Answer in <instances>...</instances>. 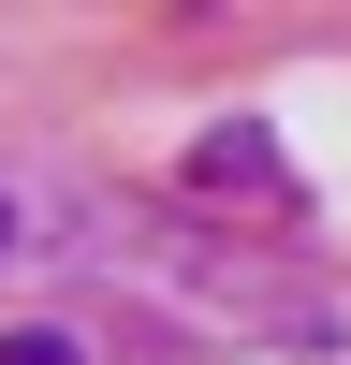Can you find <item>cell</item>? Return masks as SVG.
Segmentation results:
<instances>
[{"label":"cell","mask_w":351,"mask_h":365,"mask_svg":"<svg viewBox=\"0 0 351 365\" xmlns=\"http://www.w3.org/2000/svg\"><path fill=\"white\" fill-rule=\"evenodd\" d=\"M0 365H88L73 336H0Z\"/></svg>","instance_id":"2"},{"label":"cell","mask_w":351,"mask_h":365,"mask_svg":"<svg viewBox=\"0 0 351 365\" xmlns=\"http://www.w3.org/2000/svg\"><path fill=\"white\" fill-rule=\"evenodd\" d=\"M0 234H15V205H0Z\"/></svg>","instance_id":"3"},{"label":"cell","mask_w":351,"mask_h":365,"mask_svg":"<svg viewBox=\"0 0 351 365\" xmlns=\"http://www.w3.org/2000/svg\"><path fill=\"white\" fill-rule=\"evenodd\" d=\"M205 190H278V146H263V132H220V146H205Z\"/></svg>","instance_id":"1"}]
</instances>
